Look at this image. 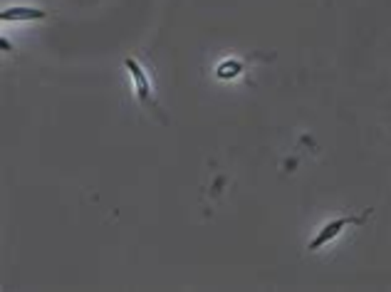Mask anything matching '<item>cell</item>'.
<instances>
[{
  "mask_svg": "<svg viewBox=\"0 0 391 292\" xmlns=\"http://www.w3.org/2000/svg\"><path fill=\"white\" fill-rule=\"evenodd\" d=\"M0 48H3L5 52H10V50H13V48H10V43H8V40H5V38H3V43H0Z\"/></svg>",
  "mask_w": 391,
  "mask_h": 292,
  "instance_id": "5b68a950",
  "label": "cell"
},
{
  "mask_svg": "<svg viewBox=\"0 0 391 292\" xmlns=\"http://www.w3.org/2000/svg\"><path fill=\"white\" fill-rule=\"evenodd\" d=\"M243 62H236V60H226L216 67V75L218 80H231V77H238L243 72Z\"/></svg>",
  "mask_w": 391,
  "mask_h": 292,
  "instance_id": "277c9868",
  "label": "cell"
},
{
  "mask_svg": "<svg viewBox=\"0 0 391 292\" xmlns=\"http://www.w3.org/2000/svg\"><path fill=\"white\" fill-rule=\"evenodd\" d=\"M48 18V13L40 8H30V5H13V8H5L3 13H0V20L3 23H33V20H45Z\"/></svg>",
  "mask_w": 391,
  "mask_h": 292,
  "instance_id": "3957f363",
  "label": "cell"
},
{
  "mask_svg": "<svg viewBox=\"0 0 391 292\" xmlns=\"http://www.w3.org/2000/svg\"><path fill=\"white\" fill-rule=\"evenodd\" d=\"M124 67H127V70L132 72L134 90H137V99L144 104V107L154 109V112L161 117V109H159V104H156V99H154V92H151V80H149L147 70H144V67L139 65L137 57H127V60H124Z\"/></svg>",
  "mask_w": 391,
  "mask_h": 292,
  "instance_id": "6da1fadb",
  "label": "cell"
},
{
  "mask_svg": "<svg viewBox=\"0 0 391 292\" xmlns=\"http://www.w3.org/2000/svg\"><path fill=\"white\" fill-rule=\"evenodd\" d=\"M369 216H372V211H364L362 216H344V218H337V221L327 223V226L322 228V231L315 236V241L310 243V250H320L322 245H327L330 241H335V238L340 236V233L344 231V228L354 226V223H364Z\"/></svg>",
  "mask_w": 391,
  "mask_h": 292,
  "instance_id": "7a4b0ae2",
  "label": "cell"
}]
</instances>
